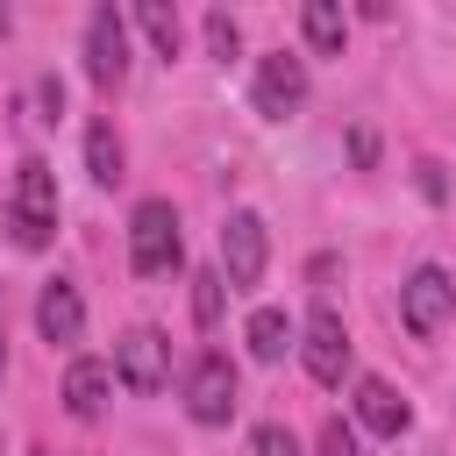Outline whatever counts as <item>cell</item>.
Segmentation results:
<instances>
[{"mask_svg": "<svg viewBox=\"0 0 456 456\" xmlns=\"http://www.w3.org/2000/svg\"><path fill=\"white\" fill-rule=\"evenodd\" d=\"M7 235H14L21 249H50V235H57V171H50L43 157H21V164H14Z\"/></svg>", "mask_w": 456, "mask_h": 456, "instance_id": "1", "label": "cell"}, {"mask_svg": "<svg viewBox=\"0 0 456 456\" xmlns=\"http://www.w3.org/2000/svg\"><path fill=\"white\" fill-rule=\"evenodd\" d=\"M178 256H185V242H178L171 200H142L128 214V264H135V278H164V271H178Z\"/></svg>", "mask_w": 456, "mask_h": 456, "instance_id": "2", "label": "cell"}, {"mask_svg": "<svg viewBox=\"0 0 456 456\" xmlns=\"http://www.w3.org/2000/svg\"><path fill=\"white\" fill-rule=\"evenodd\" d=\"M185 413L200 428H228V413H235V363L221 349L192 356V370H185Z\"/></svg>", "mask_w": 456, "mask_h": 456, "instance_id": "3", "label": "cell"}, {"mask_svg": "<svg viewBox=\"0 0 456 456\" xmlns=\"http://www.w3.org/2000/svg\"><path fill=\"white\" fill-rule=\"evenodd\" d=\"M249 100H256V114H264V121H285V114H299V107H306V57H292V50H271V57H256Z\"/></svg>", "mask_w": 456, "mask_h": 456, "instance_id": "4", "label": "cell"}, {"mask_svg": "<svg viewBox=\"0 0 456 456\" xmlns=\"http://www.w3.org/2000/svg\"><path fill=\"white\" fill-rule=\"evenodd\" d=\"M264 256H271L264 214L235 207V214H228V228H221V278H228V292H249V285L264 278Z\"/></svg>", "mask_w": 456, "mask_h": 456, "instance_id": "5", "label": "cell"}, {"mask_svg": "<svg viewBox=\"0 0 456 456\" xmlns=\"http://www.w3.org/2000/svg\"><path fill=\"white\" fill-rule=\"evenodd\" d=\"M399 314H406L413 335H442V321L456 314V278H449L442 264H420V271L399 285Z\"/></svg>", "mask_w": 456, "mask_h": 456, "instance_id": "6", "label": "cell"}, {"mask_svg": "<svg viewBox=\"0 0 456 456\" xmlns=\"http://www.w3.org/2000/svg\"><path fill=\"white\" fill-rule=\"evenodd\" d=\"M86 78L100 93H114L128 78V21L114 7H93V21H86Z\"/></svg>", "mask_w": 456, "mask_h": 456, "instance_id": "7", "label": "cell"}, {"mask_svg": "<svg viewBox=\"0 0 456 456\" xmlns=\"http://www.w3.org/2000/svg\"><path fill=\"white\" fill-rule=\"evenodd\" d=\"M299 356H306V378H314V385H342V370H349V335H342V314H335V306H314V314H306Z\"/></svg>", "mask_w": 456, "mask_h": 456, "instance_id": "8", "label": "cell"}, {"mask_svg": "<svg viewBox=\"0 0 456 456\" xmlns=\"http://www.w3.org/2000/svg\"><path fill=\"white\" fill-rule=\"evenodd\" d=\"M114 370H121L128 392H164V378H171V342H164L157 328H128V335L114 342Z\"/></svg>", "mask_w": 456, "mask_h": 456, "instance_id": "9", "label": "cell"}, {"mask_svg": "<svg viewBox=\"0 0 456 456\" xmlns=\"http://www.w3.org/2000/svg\"><path fill=\"white\" fill-rule=\"evenodd\" d=\"M36 328H43V342H78V335H86V299H78V285L50 278L43 299H36Z\"/></svg>", "mask_w": 456, "mask_h": 456, "instance_id": "10", "label": "cell"}, {"mask_svg": "<svg viewBox=\"0 0 456 456\" xmlns=\"http://www.w3.org/2000/svg\"><path fill=\"white\" fill-rule=\"evenodd\" d=\"M356 420L370 428V435H406V420H413V406L385 385V378H356Z\"/></svg>", "mask_w": 456, "mask_h": 456, "instance_id": "11", "label": "cell"}, {"mask_svg": "<svg viewBox=\"0 0 456 456\" xmlns=\"http://www.w3.org/2000/svg\"><path fill=\"white\" fill-rule=\"evenodd\" d=\"M107 385H114V370H107L100 356H78V363L64 370V413H71V420H93V413L107 406Z\"/></svg>", "mask_w": 456, "mask_h": 456, "instance_id": "12", "label": "cell"}, {"mask_svg": "<svg viewBox=\"0 0 456 456\" xmlns=\"http://www.w3.org/2000/svg\"><path fill=\"white\" fill-rule=\"evenodd\" d=\"M299 28H306V43H314L321 57H342V43H349V21H342L335 0H306V7H299Z\"/></svg>", "mask_w": 456, "mask_h": 456, "instance_id": "13", "label": "cell"}, {"mask_svg": "<svg viewBox=\"0 0 456 456\" xmlns=\"http://www.w3.org/2000/svg\"><path fill=\"white\" fill-rule=\"evenodd\" d=\"M285 349H292V321H285L278 306H256V314H249V356H256V363H278Z\"/></svg>", "mask_w": 456, "mask_h": 456, "instance_id": "14", "label": "cell"}, {"mask_svg": "<svg viewBox=\"0 0 456 456\" xmlns=\"http://www.w3.org/2000/svg\"><path fill=\"white\" fill-rule=\"evenodd\" d=\"M86 171L100 185H121V135H114V121H93L86 128Z\"/></svg>", "mask_w": 456, "mask_h": 456, "instance_id": "15", "label": "cell"}, {"mask_svg": "<svg viewBox=\"0 0 456 456\" xmlns=\"http://www.w3.org/2000/svg\"><path fill=\"white\" fill-rule=\"evenodd\" d=\"M135 21H142V36L157 43V57H178V14H171L164 0H142V7H135Z\"/></svg>", "mask_w": 456, "mask_h": 456, "instance_id": "16", "label": "cell"}, {"mask_svg": "<svg viewBox=\"0 0 456 456\" xmlns=\"http://www.w3.org/2000/svg\"><path fill=\"white\" fill-rule=\"evenodd\" d=\"M221 299H228V278H221V271H200V278H192V321L214 328V321H221Z\"/></svg>", "mask_w": 456, "mask_h": 456, "instance_id": "17", "label": "cell"}, {"mask_svg": "<svg viewBox=\"0 0 456 456\" xmlns=\"http://www.w3.org/2000/svg\"><path fill=\"white\" fill-rule=\"evenodd\" d=\"M207 50H214L221 64L242 50V28H235V14H228V7H214V14H207Z\"/></svg>", "mask_w": 456, "mask_h": 456, "instance_id": "18", "label": "cell"}, {"mask_svg": "<svg viewBox=\"0 0 456 456\" xmlns=\"http://www.w3.org/2000/svg\"><path fill=\"white\" fill-rule=\"evenodd\" d=\"M249 449H256V456H299V442H292V428H278V420H264V428L249 435Z\"/></svg>", "mask_w": 456, "mask_h": 456, "instance_id": "19", "label": "cell"}, {"mask_svg": "<svg viewBox=\"0 0 456 456\" xmlns=\"http://www.w3.org/2000/svg\"><path fill=\"white\" fill-rule=\"evenodd\" d=\"M321 456H363L356 449V428L349 420H321Z\"/></svg>", "mask_w": 456, "mask_h": 456, "instance_id": "20", "label": "cell"}, {"mask_svg": "<svg viewBox=\"0 0 456 456\" xmlns=\"http://www.w3.org/2000/svg\"><path fill=\"white\" fill-rule=\"evenodd\" d=\"M349 157H356V164H370V157H378V135H370V128H356V135H349Z\"/></svg>", "mask_w": 456, "mask_h": 456, "instance_id": "21", "label": "cell"}, {"mask_svg": "<svg viewBox=\"0 0 456 456\" xmlns=\"http://www.w3.org/2000/svg\"><path fill=\"white\" fill-rule=\"evenodd\" d=\"M0 378H7V314H0Z\"/></svg>", "mask_w": 456, "mask_h": 456, "instance_id": "22", "label": "cell"}]
</instances>
